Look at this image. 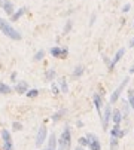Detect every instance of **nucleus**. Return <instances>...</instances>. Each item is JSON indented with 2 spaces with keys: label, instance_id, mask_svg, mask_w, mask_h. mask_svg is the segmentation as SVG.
I'll return each mask as SVG.
<instances>
[{
  "label": "nucleus",
  "instance_id": "0eeeda50",
  "mask_svg": "<svg viewBox=\"0 0 134 150\" xmlns=\"http://www.w3.org/2000/svg\"><path fill=\"white\" fill-rule=\"evenodd\" d=\"M110 120H112V109H110V104H107L106 109H104V115H101L103 129H107V128H109V122Z\"/></svg>",
  "mask_w": 134,
  "mask_h": 150
},
{
  "label": "nucleus",
  "instance_id": "4be33fe9",
  "mask_svg": "<svg viewBox=\"0 0 134 150\" xmlns=\"http://www.w3.org/2000/svg\"><path fill=\"white\" fill-rule=\"evenodd\" d=\"M43 57H45V51H43V49H39V51L34 54L33 59H34V61H42V59H43Z\"/></svg>",
  "mask_w": 134,
  "mask_h": 150
},
{
  "label": "nucleus",
  "instance_id": "423d86ee",
  "mask_svg": "<svg viewBox=\"0 0 134 150\" xmlns=\"http://www.w3.org/2000/svg\"><path fill=\"white\" fill-rule=\"evenodd\" d=\"M46 137H48V128L46 126H40L39 131H37V135H36V146L40 147L43 144V141L46 140Z\"/></svg>",
  "mask_w": 134,
  "mask_h": 150
},
{
  "label": "nucleus",
  "instance_id": "f704fd0d",
  "mask_svg": "<svg viewBox=\"0 0 134 150\" xmlns=\"http://www.w3.org/2000/svg\"><path fill=\"white\" fill-rule=\"evenodd\" d=\"M2 3H3V0H0V6H2Z\"/></svg>",
  "mask_w": 134,
  "mask_h": 150
},
{
  "label": "nucleus",
  "instance_id": "393cba45",
  "mask_svg": "<svg viewBox=\"0 0 134 150\" xmlns=\"http://www.w3.org/2000/svg\"><path fill=\"white\" fill-rule=\"evenodd\" d=\"M26 95H27L29 98H36V97L39 95V89H29V91L26 92Z\"/></svg>",
  "mask_w": 134,
  "mask_h": 150
},
{
  "label": "nucleus",
  "instance_id": "1a4fd4ad",
  "mask_svg": "<svg viewBox=\"0 0 134 150\" xmlns=\"http://www.w3.org/2000/svg\"><path fill=\"white\" fill-rule=\"evenodd\" d=\"M0 8H2V9L5 11V13L9 15V16L15 12V9H14V3L11 2V0H3V3H2V6H0Z\"/></svg>",
  "mask_w": 134,
  "mask_h": 150
},
{
  "label": "nucleus",
  "instance_id": "5701e85b",
  "mask_svg": "<svg viewBox=\"0 0 134 150\" xmlns=\"http://www.w3.org/2000/svg\"><path fill=\"white\" fill-rule=\"evenodd\" d=\"M64 113H66V110L63 109V110H60V112H57V113H54L51 119H52L54 122H58V120H60V119L63 117V115H64Z\"/></svg>",
  "mask_w": 134,
  "mask_h": 150
},
{
  "label": "nucleus",
  "instance_id": "2f4dec72",
  "mask_svg": "<svg viewBox=\"0 0 134 150\" xmlns=\"http://www.w3.org/2000/svg\"><path fill=\"white\" fill-rule=\"evenodd\" d=\"M11 79H12L14 82H16V73H15V71H14V73L11 74Z\"/></svg>",
  "mask_w": 134,
  "mask_h": 150
},
{
  "label": "nucleus",
  "instance_id": "f03ea898",
  "mask_svg": "<svg viewBox=\"0 0 134 150\" xmlns=\"http://www.w3.org/2000/svg\"><path fill=\"white\" fill-rule=\"evenodd\" d=\"M70 141H72V132H70V128L67 126L64 128V131L61 132L60 135V140H58V150H66L70 147Z\"/></svg>",
  "mask_w": 134,
  "mask_h": 150
},
{
  "label": "nucleus",
  "instance_id": "7c9ffc66",
  "mask_svg": "<svg viewBox=\"0 0 134 150\" xmlns=\"http://www.w3.org/2000/svg\"><path fill=\"white\" fill-rule=\"evenodd\" d=\"M96 19H97V15H96V13H93V15H91V19H89V25H94Z\"/></svg>",
  "mask_w": 134,
  "mask_h": 150
},
{
  "label": "nucleus",
  "instance_id": "cd10ccee",
  "mask_svg": "<svg viewBox=\"0 0 134 150\" xmlns=\"http://www.w3.org/2000/svg\"><path fill=\"white\" fill-rule=\"evenodd\" d=\"M51 91H52V94H54V95H58V94H60V88H58V85L52 83V85H51Z\"/></svg>",
  "mask_w": 134,
  "mask_h": 150
},
{
  "label": "nucleus",
  "instance_id": "72a5a7b5",
  "mask_svg": "<svg viewBox=\"0 0 134 150\" xmlns=\"http://www.w3.org/2000/svg\"><path fill=\"white\" fill-rule=\"evenodd\" d=\"M76 150H83V147H82V146H78V147H76Z\"/></svg>",
  "mask_w": 134,
  "mask_h": 150
},
{
  "label": "nucleus",
  "instance_id": "a878e982",
  "mask_svg": "<svg viewBox=\"0 0 134 150\" xmlns=\"http://www.w3.org/2000/svg\"><path fill=\"white\" fill-rule=\"evenodd\" d=\"M88 144H89V140H88L86 137H81V138H79V146H82V147H88Z\"/></svg>",
  "mask_w": 134,
  "mask_h": 150
},
{
  "label": "nucleus",
  "instance_id": "9d476101",
  "mask_svg": "<svg viewBox=\"0 0 134 150\" xmlns=\"http://www.w3.org/2000/svg\"><path fill=\"white\" fill-rule=\"evenodd\" d=\"M125 135V131L121 129V126L119 125H115L113 128H112V131H110V137H113V138H122Z\"/></svg>",
  "mask_w": 134,
  "mask_h": 150
},
{
  "label": "nucleus",
  "instance_id": "c756f323",
  "mask_svg": "<svg viewBox=\"0 0 134 150\" xmlns=\"http://www.w3.org/2000/svg\"><path fill=\"white\" fill-rule=\"evenodd\" d=\"M130 9H131V5H130V3H125V5L122 6V12H124V13H125V12H128Z\"/></svg>",
  "mask_w": 134,
  "mask_h": 150
},
{
  "label": "nucleus",
  "instance_id": "20e7f679",
  "mask_svg": "<svg viewBox=\"0 0 134 150\" xmlns=\"http://www.w3.org/2000/svg\"><path fill=\"white\" fill-rule=\"evenodd\" d=\"M49 54H51L54 58H61V59H64V58H67V55H69V49H67V48H60V46H54V48L49 49Z\"/></svg>",
  "mask_w": 134,
  "mask_h": 150
},
{
  "label": "nucleus",
  "instance_id": "f257e3e1",
  "mask_svg": "<svg viewBox=\"0 0 134 150\" xmlns=\"http://www.w3.org/2000/svg\"><path fill=\"white\" fill-rule=\"evenodd\" d=\"M0 31H2L5 36H8L9 39H12V40H21L22 39V36L19 34V31L18 30H15L6 19H3V18H0Z\"/></svg>",
  "mask_w": 134,
  "mask_h": 150
},
{
  "label": "nucleus",
  "instance_id": "412c9836",
  "mask_svg": "<svg viewBox=\"0 0 134 150\" xmlns=\"http://www.w3.org/2000/svg\"><path fill=\"white\" fill-rule=\"evenodd\" d=\"M128 104H130L131 109L134 110V91H133V89L128 91Z\"/></svg>",
  "mask_w": 134,
  "mask_h": 150
},
{
  "label": "nucleus",
  "instance_id": "aec40b11",
  "mask_svg": "<svg viewBox=\"0 0 134 150\" xmlns=\"http://www.w3.org/2000/svg\"><path fill=\"white\" fill-rule=\"evenodd\" d=\"M72 27H73V21H72V19H67V23H66V25H64L63 33H64V34L70 33V31H72Z\"/></svg>",
  "mask_w": 134,
  "mask_h": 150
},
{
  "label": "nucleus",
  "instance_id": "bb28decb",
  "mask_svg": "<svg viewBox=\"0 0 134 150\" xmlns=\"http://www.w3.org/2000/svg\"><path fill=\"white\" fill-rule=\"evenodd\" d=\"M116 147H118V138L112 137V140H110V150H116Z\"/></svg>",
  "mask_w": 134,
  "mask_h": 150
},
{
  "label": "nucleus",
  "instance_id": "6ab92c4d",
  "mask_svg": "<svg viewBox=\"0 0 134 150\" xmlns=\"http://www.w3.org/2000/svg\"><path fill=\"white\" fill-rule=\"evenodd\" d=\"M60 88H61V92H64V94L69 92V85H67L66 79H60Z\"/></svg>",
  "mask_w": 134,
  "mask_h": 150
},
{
  "label": "nucleus",
  "instance_id": "f3484780",
  "mask_svg": "<svg viewBox=\"0 0 134 150\" xmlns=\"http://www.w3.org/2000/svg\"><path fill=\"white\" fill-rule=\"evenodd\" d=\"M83 73H85V67H83V66H78V67H75V70H73V74H72V76H73L75 79H78V77H81Z\"/></svg>",
  "mask_w": 134,
  "mask_h": 150
},
{
  "label": "nucleus",
  "instance_id": "a211bd4d",
  "mask_svg": "<svg viewBox=\"0 0 134 150\" xmlns=\"http://www.w3.org/2000/svg\"><path fill=\"white\" fill-rule=\"evenodd\" d=\"M11 92H12V88L9 86V85H6V83H2V82H0V94L6 95V94H11Z\"/></svg>",
  "mask_w": 134,
  "mask_h": 150
},
{
  "label": "nucleus",
  "instance_id": "2eb2a0df",
  "mask_svg": "<svg viewBox=\"0 0 134 150\" xmlns=\"http://www.w3.org/2000/svg\"><path fill=\"white\" fill-rule=\"evenodd\" d=\"M122 119H124V116H122L121 110H113L112 112V120H113L115 125H119L122 122Z\"/></svg>",
  "mask_w": 134,
  "mask_h": 150
},
{
  "label": "nucleus",
  "instance_id": "6e6552de",
  "mask_svg": "<svg viewBox=\"0 0 134 150\" xmlns=\"http://www.w3.org/2000/svg\"><path fill=\"white\" fill-rule=\"evenodd\" d=\"M124 54H125V49H124V48H121V49H118V51H116L115 57L112 58V61L109 62V66H107V67H109V71H112V70L115 69V66H116V64L121 61V58L124 57Z\"/></svg>",
  "mask_w": 134,
  "mask_h": 150
},
{
  "label": "nucleus",
  "instance_id": "4468645a",
  "mask_svg": "<svg viewBox=\"0 0 134 150\" xmlns=\"http://www.w3.org/2000/svg\"><path fill=\"white\" fill-rule=\"evenodd\" d=\"M15 91H16L18 94H26V92L29 91V85H27V82L19 80V82L16 83V86H15Z\"/></svg>",
  "mask_w": 134,
  "mask_h": 150
},
{
  "label": "nucleus",
  "instance_id": "b1692460",
  "mask_svg": "<svg viewBox=\"0 0 134 150\" xmlns=\"http://www.w3.org/2000/svg\"><path fill=\"white\" fill-rule=\"evenodd\" d=\"M45 77H46V80H54L55 79V70H52V69H49L46 73H45Z\"/></svg>",
  "mask_w": 134,
  "mask_h": 150
},
{
  "label": "nucleus",
  "instance_id": "dca6fc26",
  "mask_svg": "<svg viewBox=\"0 0 134 150\" xmlns=\"http://www.w3.org/2000/svg\"><path fill=\"white\" fill-rule=\"evenodd\" d=\"M88 147H89V150H101V144H100L98 138L91 140V141H89V144H88Z\"/></svg>",
  "mask_w": 134,
  "mask_h": 150
},
{
  "label": "nucleus",
  "instance_id": "ddd939ff",
  "mask_svg": "<svg viewBox=\"0 0 134 150\" xmlns=\"http://www.w3.org/2000/svg\"><path fill=\"white\" fill-rule=\"evenodd\" d=\"M57 146H58V140H57L55 134H51L48 138V147L45 150H57Z\"/></svg>",
  "mask_w": 134,
  "mask_h": 150
},
{
  "label": "nucleus",
  "instance_id": "c85d7f7f",
  "mask_svg": "<svg viewBox=\"0 0 134 150\" xmlns=\"http://www.w3.org/2000/svg\"><path fill=\"white\" fill-rule=\"evenodd\" d=\"M12 129H14V131H21V129H22V125H21L19 122H14V123H12Z\"/></svg>",
  "mask_w": 134,
  "mask_h": 150
},
{
  "label": "nucleus",
  "instance_id": "f8f14e48",
  "mask_svg": "<svg viewBox=\"0 0 134 150\" xmlns=\"http://www.w3.org/2000/svg\"><path fill=\"white\" fill-rule=\"evenodd\" d=\"M27 11H29V8H26V6H22V8H19L16 12H14L12 15H11V21H18L21 16H24L26 13H27Z\"/></svg>",
  "mask_w": 134,
  "mask_h": 150
},
{
  "label": "nucleus",
  "instance_id": "9b49d317",
  "mask_svg": "<svg viewBox=\"0 0 134 150\" xmlns=\"http://www.w3.org/2000/svg\"><path fill=\"white\" fill-rule=\"evenodd\" d=\"M93 100H94V105H96V110H97L98 116H101V115H103V113H101V105H103V100H101V95H100V94H94Z\"/></svg>",
  "mask_w": 134,
  "mask_h": 150
},
{
  "label": "nucleus",
  "instance_id": "473e14b6",
  "mask_svg": "<svg viewBox=\"0 0 134 150\" xmlns=\"http://www.w3.org/2000/svg\"><path fill=\"white\" fill-rule=\"evenodd\" d=\"M130 46H131V48H134V37L130 40Z\"/></svg>",
  "mask_w": 134,
  "mask_h": 150
},
{
  "label": "nucleus",
  "instance_id": "39448f33",
  "mask_svg": "<svg viewBox=\"0 0 134 150\" xmlns=\"http://www.w3.org/2000/svg\"><path fill=\"white\" fill-rule=\"evenodd\" d=\"M2 140H3V150H14L12 137H11V132L8 129L2 131Z\"/></svg>",
  "mask_w": 134,
  "mask_h": 150
},
{
  "label": "nucleus",
  "instance_id": "7ed1b4c3",
  "mask_svg": "<svg viewBox=\"0 0 134 150\" xmlns=\"http://www.w3.org/2000/svg\"><path fill=\"white\" fill-rule=\"evenodd\" d=\"M130 82V77H125L124 80H122V83L119 85V86L112 92V95H110V104H115L118 100H119V97H121V94H122V91H124V88L127 86V83Z\"/></svg>",
  "mask_w": 134,
  "mask_h": 150
}]
</instances>
